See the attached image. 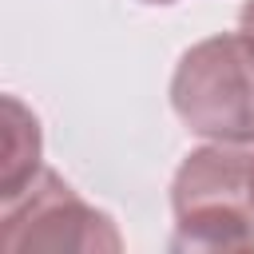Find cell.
<instances>
[{
  "label": "cell",
  "instance_id": "5",
  "mask_svg": "<svg viewBox=\"0 0 254 254\" xmlns=\"http://www.w3.org/2000/svg\"><path fill=\"white\" fill-rule=\"evenodd\" d=\"M238 32H246V36L254 40V0L242 4V12H238Z\"/></svg>",
  "mask_w": 254,
  "mask_h": 254
},
{
  "label": "cell",
  "instance_id": "7",
  "mask_svg": "<svg viewBox=\"0 0 254 254\" xmlns=\"http://www.w3.org/2000/svg\"><path fill=\"white\" fill-rule=\"evenodd\" d=\"M143 4H175V0H143Z\"/></svg>",
  "mask_w": 254,
  "mask_h": 254
},
{
  "label": "cell",
  "instance_id": "6",
  "mask_svg": "<svg viewBox=\"0 0 254 254\" xmlns=\"http://www.w3.org/2000/svg\"><path fill=\"white\" fill-rule=\"evenodd\" d=\"M250 202H254V155H250Z\"/></svg>",
  "mask_w": 254,
  "mask_h": 254
},
{
  "label": "cell",
  "instance_id": "2",
  "mask_svg": "<svg viewBox=\"0 0 254 254\" xmlns=\"http://www.w3.org/2000/svg\"><path fill=\"white\" fill-rule=\"evenodd\" d=\"M171 107L187 131L210 143H254V40L222 32L183 52L171 75Z\"/></svg>",
  "mask_w": 254,
  "mask_h": 254
},
{
  "label": "cell",
  "instance_id": "1",
  "mask_svg": "<svg viewBox=\"0 0 254 254\" xmlns=\"http://www.w3.org/2000/svg\"><path fill=\"white\" fill-rule=\"evenodd\" d=\"M250 155L234 143L190 151L171 183V250H254Z\"/></svg>",
  "mask_w": 254,
  "mask_h": 254
},
{
  "label": "cell",
  "instance_id": "4",
  "mask_svg": "<svg viewBox=\"0 0 254 254\" xmlns=\"http://www.w3.org/2000/svg\"><path fill=\"white\" fill-rule=\"evenodd\" d=\"M44 139H40V119L16 99L4 95V131H0V202L20 194L44 167Z\"/></svg>",
  "mask_w": 254,
  "mask_h": 254
},
{
  "label": "cell",
  "instance_id": "3",
  "mask_svg": "<svg viewBox=\"0 0 254 254\" xmlns=\"http://www.w3.org/2000/svg\"><path fill=\"white\" fill-rule=\"evenodd\" d=\"M4 254H119L111 214L95 210L56 171H40L20 194L0 202Z\"/></svg>",
  "mask_w": 254,
  "mask_h": 254
}]
</instances>
